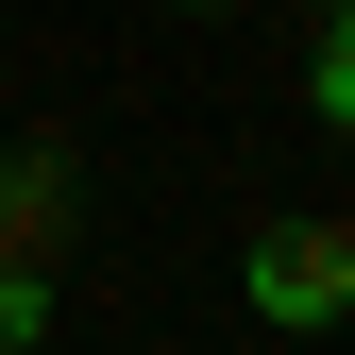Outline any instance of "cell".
Instances as JSON below:
<instances>
[{"mask_svg":"<svg viewBox=\"0 0 355 355\" xmlns=\"http://www.w3.org/2000/svg\"><path fill=\"white\" fill-rule=\"evenodd\" d=\"M187 17H237V0H187Z\"/></svg>","mask_w":355,"mask_h":355,"instance_id":"5","label":"cell"},{"mask_svg":"<svg viewBox=\"0 0 355 355\" xmlns=\"http://www.w3.org/2000/svg\"><path fill=\"white\" fill-rule=\"evenodd\" d=\"M68 203H85V169H68L51 136H17V153H0V254H34V271H51V237H68Z\"/></svg>","mask_w":355,"mask_h":355,"instance_id":"2","label":"cell"},{"mask_svg":"<svg viewBox=\"0 0 355 355\" xmlns=\"http://www.w3.org/2000/svg\"><path fill=\"white\" fill-rule=\"evenodd\" d=\"M51 338V271H34V254H0V355H34Z\"/></svg>","mask_w":355,"mask_h":355,"instance_id":"4","label":"cell"},{"mask_svg":"<svg viewBox=\"0 0 355 355\" xmlns=\"http://www.w3.org/2000/svg\"><path fill=\"white\" fill-rule=\"evenodd\" d=\"M237 304H254L271 338H322V322H355V220H254Z\"/></svg>","mask_w":355,"mask_h":355,"instance_id":"1","label":"cell"},{"mask_svg":"<svg viewBox=\"0 0 355 355\" xmlns=\"http://www.w3.org/2000/svg\"><path fill=\"white\" fill-rule=\"evenodd\" d=\"M304 102H322V136H355V0L304 34Z\"/></svg>","mask_w":355,"mask_h":355,"instance_id":"3","label":"cell"},{"mask_svg":"<svg viewBox=\"0 0 355 355\" xmlns=\"http://www.w3.org/2000/svg\"><path fill=\"white\" fill-rule=\"evenodd\" d=\"M322 17H338V0H322Z\"/></svg>","mask_w":355,"mask_h":355,"instance_id":"6","label":"cell"}]
</instances>
